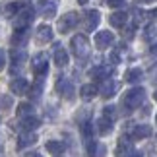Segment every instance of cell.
Segmentation results:
<instances>
[{"instance_id":"ab89813d","label":"cell","mask_w":157,"mask_h":157,"mask_svg":"<svg viewBox=\"0 0 157 157\" xmlns=\"http://www.w3.org/2000/svg\"><path fill=\"white\" fill-rule=\"evenodd\" d=\"M27 157H41V155H39V153H29Z\"/></svg>"},{"instance_id":"8d00e7d4","label":"cell","mask_w":157,"mask_h":157,"mask_svg":"<svg viewBox=\"0 0 157 157\" xmlns=\"http://www.w3.org/2000/svg\"><path fill=\"white\" fill-rule=\"evenodd\" d=\"M151 78H157V64L151 68Z\"/></svg>"},{"instance_id":"44dd1931","label":"cell","mask_w":157,"mask_h":157,"mask_svg":"<svg viewBox=\"0 0 157 157\" xmlns=\"http://www.w3.org/2000/svg\"><path fill=\"white\" fill-rule=\"evenodd\" d=\"M54 64H56L58 68H62V66L68 64V52H66L62 47H56V49H54Z\"/></svg>"},{"instance_id":"6da1fadb","label":"cell","mask_w":157,"mask_h":157,"mask_svg":"<svg viewBox=\"0 0 157 157\" xmlns=\"http://www.w3.org/2000/svg\"><path fill=\"white\" fill-rule=\"evenodd\" d=\"M70 45H72V52H74V56H78L80 60L89 56V41H87L86 35H74Z\"/></svg>"},{"instance_id":"7bdbcfd3","label":"cell","mask_w":157,"mask_h":157,"mask_svg":"<svg viewBox=\"0 0 157 157\" xmlns=\"http://www.w3.org/2000/svg\"><path fill=\"white\" fill-rule=\"evenodd\" d=\"M155 101H157V91H155Z\"/></svg>"},{"instance_id":"4fadbf2b","label":"cell","mask_w":157,"mask_h":157,"mask_svg":"<svg viewBox=\"0 0 157 157\" xmlns=\"http://www.w3.org/2000/svg\"><path fill=\"white\" fill-rule=\"evenodd\" d=\"M99 20H101V14L97 10H87L86 12V29L87 31H95V27L99 25Z\"/></svg>"},{"instance_id":"d6a6232c","label":"cell","mask_w":157,"mask_h":157,"mask_svg":"<svg viewBox=\"0 0 157 157\" xmlns=\"http://www.w3.org/2000/svg\"><path fill=\"white\" fill-rule=\"evenodd\" d=\"M10 105H12V99L8 97V95L0 97V107H2V109H10Z\"/></svg>"},{"instance_id":"836d02e7","label":"cell","mask_w":157,"mask_h":157,"mask_svg":"<svg viewBox=\"0 0 157 157\" xmlns=\"http://www.w3.org/2000/svg\"><path fill=\"white\" fill-rule=\"evenodd\" d=\"M103 113H105L103 117H107V118H111V120H113L114 113H117V109H114V107H105V111H103Z\"/></svg>"},{"instance_id":"ac0fdd59","label":"cell","mask_w":157,"mask_h":157,"mask_svg":"<svg viewBox=\"0 0 157 157\" xmlns=\"http://www.w3.org/2000/svg\"><path fill=\"white\" fill-rule=\"evenodd\" d=\"M89 74H91L93 80H103L105 82L107 78L113 74V66H97V68H93Z\"/></svg>"},{"instance_id":"4316f807","label":"cell","mask_w":157,"mask_h":157,"mask_svg":"<svg viewBox=\"0 0 157 157\" xmlns=\"http://www.w3.org/2000/svg\"><path fill=\"white\" fill-rule=\"evenodd\" d=\"M45 147L49 149L51 153H56V155L64 151V144H62V142H47V146H45Z\"/></svg>"},{"instance_id":"74e56055","label":"cell","mask_w":157,"mask_h":157,"mask_svg":"<svg viewBox=\"0 0 157 157\" xmlns=\"http://www.w3.org/2000/svg\"><path fill=\"white\" fill-rule=\"evenodd\" d=\"M128 157H142V153H140V151H132Z\"/></svg>"},{"instance_id":"e575fe53","label":"cell","mask_w":157,"mask_h":157,"mask_svg":"<svg viewBox=\"0 0 157 157\" xmlns=\"http://www.w3.org/2000/svg\"><path fill=\"white\" fill-rule=\"evenodd\" d=\"M126 2L124 0H109V6H111V8H122Z\"/></svg>"},{"instance_id":"3957f363","label":"cell","mask_w":157,"mask_h":157,"mask_svg":"<svg viewBox=\"0 0 157 157\" xmlns=\"http://www.w3.org/2000/svg\"><path fill=\"white\" fill-rule=\"evenodd\" d=\"M33 17H35V10L29 8V6H23V8L17 12V16H16V21H14L16 29H25L29 23L33 21Z\"/></svg>"},{"instance_id":"52a82bcc","label":"cell","mask_w":157,"mask_h":157,"mask_svg":"<svg viewBox=\"0 0 157 157\" xmlns=\"http://www.w3.org/2000/svg\"><path fill=\"white\" fill-rule=\"evenodd\" d=\"M134 151V144H132L130 136H120V140L117 144V157H128Z\"/></svg>"},{"instance_id":"8fae6325","label":"cell","mask_w":157,"mask_h":157,"mask_svg":"<svg viewBox=\"0 0 157 157\" xmlns=\"http://www.w3.org/2000/svg\"><path fill=\"white\" fill-rule=\"evenodd\" d=\"M120 89V83L118 82H113V80H105L103 82V87H101V95L103 99H111L113 95H117Z\"/></svg>"},{"instance_id":"ffe728a7","label":"cell","mask_w":157,"mask_h":157,"mask_svg":"<svg viewBox=\"0 0 157 157\" xmlns=\"http://www.w3.org/2000/svg\"><path fill=\"white\" fill-rule=\"evenodd\" d=\"M109 21H111V25H114V27H124L126 25V21H128V14L126 12H114V14L109 17Z\"/></svg>"},{"instance_id":"277c9868","label":"cell","mask_w":157,"mask_h":157,"mask_svg":"<svg viewBox=\"0 0 157 157\" xmlns=\"http://www.w3.org/2000/svg\"><path fill=\"white\" fill-rule=\"evenodd\" d=\"M78 21H80L78 12H68V14H64V16L58 20V31H60V33H68L72 27L78 25Z\"/></svg>"},{"instance_id":"9c48e42d","label":"cell","mask_w":157,"mask_h":157,"mask_svg":"<svg viewBox=\"0 0 157 157\" xmlns=\"http://www.w3.org/2000/svg\"><path fill=\"white\" fill-rule=\"evenodd\" d=\"M10 89L16 95H25V93H29V82L23 80V78H16V80L10 82Z\"/></svg>"},{"instance_id":"2e32d148","label":"cell","mask_w":157,"mask_h":157,"mask_svg":"<svg viewBox=\"0 0 157 157\" xmlns=\"http://www.w3.org/2000/svg\"><path fill=\"white\" fill-rule=\"evenodd\" d=\"M35 142H37V134H33V132H23V134H20V138H17V147L20 149L29 147V146H33Z\"/></svg>"},{"instance_id":"ba28073f","label":"cell","mask_w":157,"mask_h":157,"mask_svg":"<svg viewBox=\"0 0 157 157\" xmlns=\"http://www.w3.org/2000/svg\"><path fill=\"white\" fill-rule=\"evenodd\" d=\"M113 41H114V35L111 33V31H99L97 35H95V47H97L99 51H105V49H109V47L113 45Z\"/></svg>"},{"instance_id":"8992f818","label":"cell","mask_w":157,"mask_h":157,"mask_svg":"<svg viewBox=\"0 0 157 157\" xmlns=\"http://www.w3.org/2000/svg\"><path fill=\"white\" fill-rule=\"evenodd\" d=\"M31 66H33V72L37 76H45L47 70H49V60H47V54H43V52L35 54L33 60H31Z\"/></svg>"},{"instance_id":"7a4b0ae2","label":"cell","mask_w":157,"mask_h":157,"mask_svg":"<svg viewBox=\"0 0 157 157\" xmlns=\"http://www.w3.org/2000/svg\"><path fill=\"white\" fill-rule=\"evenodd\" d=\"M144 101H146V89L144 87H132L124 95V107L126 109H138Z\"/></svg>"},{"instance_id":"4dcf8cb0","label":"cell","mask_w":157,"mask_h":157,"mask_svg":"<svg viewBox=\"0 0 157 157\" xmlns=\"http://www.w3.org/2000/svg\"><path fill=\"white\" fill-rule=\"evenodd\" d=\"M41 91H43V82H37V83H35V86H33V89H31V91H29V93H31V97L33 99H37L39 97V95H41Z\"/></svg>"},{"instance_id":"9a60e30c","label":"cell","mask_w":157,"mask_h":157,"mask_svg":"<svg viewBox=\"0 0 157 157\" xmlns=\"http://www.w3.org/2000/svg\"><path fill=\"white\" fill-rule=\"evenodd\" d=\"M37 41L39 43H51L52 41V27L51 25H47V23H43V25H39L37 27Z\"/></svg>"},{"instance_id":"d590c367","label":"cell","mask_w":157,"mask_h":157,"mask_svg":"<svg viewBox=\"0 0 157 157\" xmlns=\"http://www.w3.org/2000/svg\"><path fill=\"white\" fill-rule=\"evenodd\" d=\"M4 66H6V52L0 49V70H4Z\"/></svg>"},{"instance_id":"d4e9b609","label":"cell","mask_w":157,"mask_h":157,"mask_svg":"<svg viewBox=\"0 0 157 157\" xmlns=\"http://www.w3.org/2000/svg\"><path fill=\"white\" fill-rule=\"evenodd\" d=\"M33 114V105L31 103H20L17 105V118H25Z\"/></svg>"},{"instance_id":"484cf974","label":"cell","mask_w":157,"mask_h":157,"mask_svg":"<svg viewBox=\"0 0 157 157\" xmlns=\"http://www.w3.org/2000/svg\"><path fill=\"white\" fill-rule=\"evenodd\" d=\"M132 17H134V25H140V23H144L149 17V14H147V12H144V10H140V8H136L134 14H132Z\"/></svg>"},{"instance_id":"7c38bea8","label":"cell","mask_w":157,"mask_h":157,"mask_svg":"<svg viewBox=\"0 0 157 157\" xmlns=\"http://www.w3.org/2000/svg\"><path fill=\"white\" fill-rule=\"evenodd\" d=\"M56 91L62 95V97H66V99H74V87H72V83L68 80H64V78H60V80H58Z\"/></svg>"},{"instance_id":"603a6c76","label":"cell","mask_w":157,"mask_h":157,"mask_svg":"<svg viewBox=\"0 0 157 157\" xmlns=\"http://www.w3.org/2000/svg\"><path fill=\"white\" fill-rule=\"evenodd\" d=\"M142 76H144V72H142L140 68H130L128 72H126L124 80L128 82V83H136V82H140V80H142Z\"/></svg>"},{"instance_id":"83f0119b","label":"cell","mask_w":157,"mask_h":157,"mask_svg":"<svg viewBox=\"0 0 157 157\" xmlns=\"http://www.w3.org/2000/svg\"><path fill=\"white\" fill-rule=\"evenodd\" d=\"M21 8H23V2H10L4 10H6V16H14V14H17Z\"/></svg>"},{"instance_id":"d6986e66","label":"cell","mask_w":157,"mask_h":157,"mask_svg":"<svg viewBox=\"0 0 157 157\" xmlns=\"http://www.w3.org/2000/svg\"><path fill=\"white\" fill-rule=\"evenodd\" d=\"M99 93V87L95 86V83H86V86H82L80 87V95H82V99H93L95 95Z\"/></svg>"},{"instance_id":"f35d334b","label":"cell","mask_w":157,"mask_h":157,"mask_svg":"<svg viewBox=\"0 0 157 157\" xmlns=\"http://www.w3.org/2000/svg\"><path fill=\"white\" fill-rule=\"evenodd\" d=\"M151 52H153V54H155V56H157V43H155V45L151 47Z\"/></svg>"},{"instance_id":"f546056e","label":"cell","mask_w":157,"mask_h":157,"mask_svg":"<svg viewBox=\"0 0 157 157\" xmlns=\"http://www.w3.org/2000/svg\"><path fill=\"white\" fill-rule=\"evenodd\" d=\"M12 60H14V64H21L23 60H25V51H14L12 52Z\"/></svg>"},{"instance_id":"5b68a950","label":"cell","mask_w":157,"mask_h":157,"mask_svg":"<svg viewBox=\"0 0 157 157\" xmlns=\"http://www.w3.org/2000/svg\"><path fill=\"white\" fill-rule=\"evenodd\" d=\"M56 8H58V0H39L37 2V12L43 17H52L56 14Z\"/></svg>"},{"instance_id":"b9f144b4","label":"cell","mask_w":157,"mask_h":157,"mask_svg":"<svg viewBox=\"0 0 157 157\" xmlns=\"http://www.w3.org/2000/svg\"><path fill=\"white\" fill-rule=\"evenodd\" d=\"M144 2H153V0H144Z\"/></svg>"},{"instance_id":"e0dca14e","label":"cell","mask_w":157,"mask_h":157,"mask_svg":"<svg viewBox=\"0 0 157 157\" xmlns=\"http://www.w3.org/2000/svg\"><path fill=\"white\" fill-rule=\"evenodd\" d=\"M107 153V147L99 142H89L87 144V155L89 157H105Z\"/></svg>"},{"instance_id":"30bf717a","label":"cell","mask_w":157,"mask_h":157,"mask_svg":"<svg viewBox=\"0 0 157 157\" xmlns=\"http://www.w3.org/2000/svg\"><path fill=\"white\" fill-rule=\"evenodd\" d=\"M20 126H21L23 132H35L41 126V118L29 114V117H25V118H20Z\"/></svg>"},{"instance_id":"5bb4252c","label":"cell","mask_w":157,"mask_h":157,"mask_svg":"<svg viewBox=\"0 0 157 157\" xmlns=\"http://www.w3.org/2000/svg\"><path fill=\"white\" fill-rule=\"evenodd\" d=\"M147 136H151V126L149 124L134 126V130H132V134H130L132 140H144V138H147Z\"/></svg>"},{"instance_id":"7402d4cb","label":"cell","mask_w":157,"mask_h":157,"mask_svg":"<svg viewBox=\"0 0 157 157\" xmlns=\"http://www.w3.org/2000/svg\"><path fill=\"white\" fill-rule=\"evenodd\" d=\"M97 128H99V132L103 136H109L113 132V120L111 118H107V117H103V118H99V122H97Z\"/></svg>"},{"instance_id":"60d3db41","label":"cell","mask_w":157,"mask_h":157,"mask_svg":"<svg viewBox=\"0 0 157 157\" xmlns=\"http://www.w3.org/2000/svg\"><path fill=\"white\" fill-rule=\"evenodd\" d=\"M78 2H80V4H87L89 0H78Z\"/></svg>"},{"instance_id":"1f68e13d","label":"cell","mask_w":157,"mask_h":157,"mask_svg":"<svg viewBox=\"0 0 157 157\" xmlns=\"http://www.w3.org/2000/svg\"><path fill=\"white\" fill-rule=\"evenodd\" d=\"M91 132H93V128H91V122H83V124H82V134L86 136V138H91V136H93Z\"/></svg>"},{"instance_id":"cb8c5ba5","label":"cell","mask_w":157,"mask_h":157,"mask_svg":"<svg viewBox=\"0 0 157 157\" xmlns=\"http://www.w3.org/2000/svg\"><path fill=\"white\" fill-rule=\"evenodd\" d=\"M27 41V27L25 29H16L14 35H12V43L14 45H23Z\"/></svg>"},{"instance_id":"f1b7e54d","label":"cell","mask_w":157,"mask_h":157,"mask_svg":"<svg viewBox=\"0 0 157 157\" xmlns=\"http://www.w3.org/2000/svg\"><path fill=\"white\" fill-rule=\"evenodd\" d=\"M153 37H157V21H151L146 27V39H153Z\"/></svg>"}]
</instances>
